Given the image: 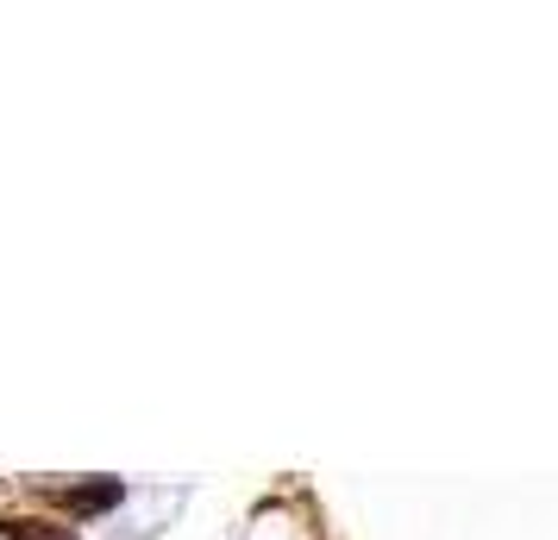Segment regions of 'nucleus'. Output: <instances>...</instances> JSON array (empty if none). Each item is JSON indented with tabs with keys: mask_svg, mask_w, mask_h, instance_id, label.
<instances>
[{
	"mask_svg": "<svg viewBox=\"0 0 558 540\" xmlns=\"http://www.w3.org/2000/svg\"><path fill=\"white\" fill-rule=\"evenodd\" d=\"M113 503H120V478H95V484L51 490V509H63V515H107Z\"/></svg>",
	"mask_w": 558,
	"mask_h": 540,
	"instance_id": "obj_1",
	"label": "nucleus"
},
{
	"mask_svg": "<svg viewBox=\"0 0 558 540\" xmlns=\"http://www.w3.org/2000/svg\"><path fill=\"white\" fill-rule=\"evenodd\" d=\"M0 535L7 540H76V528H63L51 515H0Z\"/></svg>",
	"mask_w": 558,
	"mask_h": 540,
	"instance_id": "obj_2",
	"label": "nucleus"
}]
</instances>
